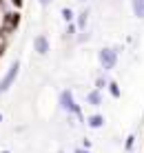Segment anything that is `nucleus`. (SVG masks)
<instances>
[{
    "label": "nucleus",
    "instance_id": "nucleus-12",
    "mask_svg": "<svg viewBox=\"0 0 144 153\" xmlns=\"http://www.w3.org/2000/svg\"><path fill=\"white\" fill-rule=\"evenodd\" d=\"M76 153H89V151H82V149H78V151H76Z\"/></svg>",
    "mask_w": 144,
    "mask_h": 153
},
{
    "label": "nucleus",
    "instance_id": "nucleus-7",
    "mask_svg": "<svg viewBox=\"0 0 144 153\" xmlns=\"http://www.w3.org/2000/svg\"><path fill=\"white\" fill-rule=\"evenodd\" d=\"M89 124H91L93 129H98V126H102V118H100V115H91V118H89Z\"/></svg>",
    "mask_w": 144,
    "mask_h": 153
},
{
    "label": "nucleus",
    "instance_id": "nucleus-3",
    "mask_svg": "<svg viewBox=\"0 0 144 153\" xmlns=\"http://www.w3.org/2000/svg\"><path fill=\"white\" fill-rule=\"evenodd\" d=\"M60 104H62V109H67V111H73V113L80 115V109L73 104V96H71L69 91H62V93H60Z\"/></svg>",
    "mask_w": 144,
    "mask_h": 153
},
{
    "label": "nucleus",
    "instance_id": "nucleus-6",
    "mask_svg": "<svg viewBox=\"0 0 144 153\" xmlns=\"http://www.w3.org/2000/svg\"><path fill=\"white\" fill-rule=\"evenodd\" d=\"M89 102L93 104V107H98L100 102H102V98H100V93L98 91H93V93H89Z\"/></svg>",
    "mask_w": 144,
    "mask_h": 153
},
{
    "label": "nucleus",
    "instance_id": "nucleus-5",
    "mask_svg": "<svg viewBox=\"0 0 144 153\" xmlns=\"http://www.w3.org/2000/svg\"><path fill=\"white\" fill-rule=\"evenodd\" d=\"M133 11L137 18H144V0H133Z\"/></svg>",
    "mask_w": 144,
    "mask_h": 153
},
{
    "label": "nucleus",
    "instance_id": "nucleus-1",
    "mask_svg": "<svg viewBox=\"0 0 144 153\" xmlns=\"http://www.w3.org/2000/svg\"><path fill=\"white\" fill-rule=\"evenodd\" d=\"M18 69H20V65L18 62H13L11 67H9V71H7V76L2 78V82H0V93H4L9 87L13 84V80H16V76H18Z\"/></svg>",
    "mask_w": 144,
    "mask_h": 153
},
{
    "label": "nucleus",
    "instance_id": "nucleus-10",
    "mask_svg": "<svg viewBox=\"0 0 144 153\" xmlns=\"http://www.w3.org/2000/svg\"><path fill=\"white\" fill-rule=\"evenodd\" d=\"M13 4H16V7H20V4H22V0H13Z\"/></svg>",
    "mask_w": 144,
    "mask_h": 153
},
{
    "label": "nucleus",
    "instance_id": "nucleus-2",
    "mask_svg": "<svg viewBox=\"0 0 144 153\" xmlns=\"http://www.w3.org/2000/svg\"><path fill=\"white\" fill-rule=\"evenodd\" d=\"M115 60H118V56H115L113 49H102V51H100V62H102V67H104L106 71L113 69Z\"/></svg>",
    "mask_w": 144,
    "mask_h": 153
},
{
    "label": "nucleus",
    "instance_id": "nucleus-11",
    "mask_svg": "<svg viewBox=\"0 0 144 153\" xmlns=\"http://www.w3.org/2000/svg\"><path fill=\"white\" fill-rule=\"evenodd\" d=\"M51 2V0H40V4H49Z\"/></svg>",
    "mask_w": 144,
    "mask_h": 153
},
{
    "label": "nucleus",
    "instance_id": "nucleus-9",
    "mask_svg": "<svg viewBox=\"0 0 144 153\" xmlns=\"http://www.w3.org/2000/svg\"><path fill=\"white\" fill-rule=\"evenodd\" d=\"M62 16H65L67 20H71V11H69V9H65V11H62Z\"/></svg>",
    "mask_w": 144,
    "mask_h": 153
},
{
    "label": "nucleus",
    "instance_id": "nucleus-4",
    "mask_svg": "<svg viewBox=\"0 0 144 153\" xmlns=\"http://www.w3.org/2000/svg\"><path fill=\"white\" fill-rule=\"evenodd\" d=\"M33 47H36L38 53H47V51H49V42H47L45 36H38V38L33 40Z\"/></svg>",
    "mask_w": 144,
    "mask_h": 153
},
{
    "label": "nucleus",
    "instance_id": "nucleus-8",
    "mask_svg": "<svg viewBox=\"0 0 144 153\" xmlns=\"http://www.w3.org/2000/svg\"><path fill=\"white\" fill-rule=\"evenodd\" d=\"M111 93H113V96H120V89H118L115 82H111Z\"/></svg>",
    "mask_w": 144,
    "mask_h": 153
}]
</instances>
